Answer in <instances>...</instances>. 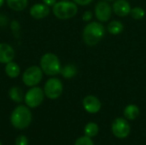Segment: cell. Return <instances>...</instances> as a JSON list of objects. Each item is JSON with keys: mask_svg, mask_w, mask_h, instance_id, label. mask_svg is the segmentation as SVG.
Instances as JSON below:
<instances>
[{"mask_svg": "<svg viewBox=\"0 0 146 145\" xmlns=\"http://www.w3.org/2000/svg\"><path fill=\"white\" fill-rule=\"evenodd\" d=\"M107 31L111 34V35H119L124 30V25L121 21L114 20L109 22L106 27Z\"/></svg>", "mask_w": 146, "mask_h": 145, "instance_id": "cell-18", "label": "cell"}, {"mask_svg": "<svg viewBox=\"0 0 146 145\" xmlns=\"http://www.w3.org/2000/svg\"><path fill=\"white\" fill-rule=\"evenodd\" d=\"M0 145H2V144H1V142H0Z\"/></svg>", "mask_w": 146, "mask_h": 145, "instance_id": "cell-31", "label": "cell"}, {"mask_svg": "<svg viewBox=\"0 0 146 145\" xmlns=\"http://www.w3.org/2000/svg\"><path fill=\"white\" fill-rule=\"evenodd\" d=\"M130 15L134 20H141L145 15V10L142 7L136 6V7L132 8L131 12H130Z\"/></svg>", "mask_w": 146, "mask_h": 145, "instance_id": "cell-21", "label": "cell"}, {"mask_svg": "<svg viewBox=\"0 0 146 145\" xmlns=\"http://www.w3.org/2000/svg\"><path fill=\"white\" fill-rule=\"evenodd\" d=\"M139 114H140L139 108L135 104H129L123 110V115L127 121H133L137 119Z\"/></svg>", "mask_w": 146, "mask_h": 145, "instance_id": "cell-16", "label": "cell"}, {"mask_svg": "<svg viewBox=\"0 0 146 145\" xmlns=\"http://www.w3.org/2000/svg\"><path fill=\"white\" fill-rule=\"evenodd\" d=\"M92 17H93V13H92V11H91V10H86V11H85V12L82 14V16H81L82 21H85V22H90V21H92Z\"/></svg>", "mask_w": 146, "mask_h": 145, "instance_id": "cell-25", "label": "cell"}, {"mask_svg": "<svg viewBox=\"0 0 146 145\" xmlns=\"http://www.w3.org/2000/svg\"><path fill=\"white\" fill-rule=\"evenodd\" d=\"M4 72L10 79H16L21 74V67L18 63L12 61L4 64Z\"/></svg>", "mask_w": 146, "mask_h": 145, "instance_id": "cell-14", "label": "cell"}, {"mask_svg": "<svg viewBox=\"0 0 146 145\" xmlns=\"http://www.w3.org/2000/svg\"><path fill=\"white\" fill-rule=\"evenodd\" d=\"M53 15L60 20H68L74 17L78 13V5L74 1H57L52 7Z\"/></svg>", "mask_w": 146, "mask_h": 145, "instance_id": "cell-4", "label": "cell"}, {"mask_svg": "<svg viewBox=\"0 0 146 145\" xmlns=\"http://www.w3.org/2000/svg\"><path fill=\"white\" fill-rule=\"evenodd\" d=\"M84 109L90 114H97L100 111L102 103L100 100L93 95H88L84 97L82 101Z\"/></svg>", "mask_w": 146, "mask_h": 145, "instance_id": "cell-11", "label": "cell"}, {"mask_svg": "<svg viewBox=\"0 0 146 145\" xmlns=\"http://www.w3.org/2000/svg\"><path fill=\"white\" fill-rule=\"evenodd\" d=\"M42 1L44 4H46L49 7H53L57 2V0H42Z\"/></svg>", "mask_w": 146, "mask_h": 145, "instance_id": "cell-27", "label": "cell"}, {"mask_svg": "<svg viewBox=\"0 0 146 145\" xmlns=\"http://www.w3.org/2000/svg\"><path fill=\"white\" fill-rule=\"evenodd\" d=\"M15 145H28V138L24 135H20L15 139Z\"/></svg>", "mask_w": 146, "mask_h": 145, "instance_id": "cell-24", "label": "cell"}, {"mask_svg": "<svg viewBox=\"0 0 146 145\" xmlns=\"http://www.w3.org/2000/svg\"><path fill=\"white\" fill-rule=\"evenodd\" d=\"M14 48L7 43H0V63L6 64L9 62L14 61L15 58Z\"/></svg>", "mask_w": 146, "mask_h": 145, "instance_id": "cell-13", "label": "cell"}, {"mask_svg": "<svg viewBox=\"0 0 146 145\" xmlns=\"http://www.w3.org/2000/svg\"><path fill=\"white\" fill-rule=\"evenodd\" d=\"M105 1H108V2H112V1H113V2H114L115 0H105Z\"/></svg>", "mask_w": 146, "mask_h": 145, "instance_id": "cell-30", "label": "cell"}, {"mask_svg": "<svg viewBox=\"0 0 146 145\" xmlns=\"http://www.w3.org/2000/svg\"><path fill=\"white\" fill-rule=\"evenodd\" d=\"M39 67L44 74L53 77L60 74L62 69V63L60 58L54 53H44L39 60Z\"/></svg>", "mask_w": 146, "mask_h": 145, "instance_id": "cell-3", "label": "cell"}, {"mask_svg": "<svg viewBox=\"0 0 146 145\" xmlns=\"http://www.w3.org/2000/svg\"><path fill=\"white\" fill-rule=\"evenodd\" d=\"M111 131L115 137L123 139L127 138L130 134L131 127L126 118L118 117L113 121L111 125Z\"/></svg>", "mask_w": 146, "mask_h": 145, "instance_id": "cell-8", "label": "cell"}, {"mask_svg": "<svg viewBox=\"0 0 146 145\" xmlns=\"http://www.w3.org/2000/svg\"><path fill=\"white\" fill-rule=\"evenodd\" d=\"M74 145H94L91 138L87 136H83L76 139Z\"/></svg>", "mask_w": 146, "mask_h": 145, "instance_id": "cell-22", "label": "cell"}, {"mask_svg": "<svg viewBox=\"0 0 146 145\" xmlns=\"http://www.w3.org/2000/svg\"><path fill=\"white\" fill-rule=\"evenodd\" d=\"M44 73L39 66L33 65L28 67L25 71L22 73L21 80L22 83L27 87H33L37 86L43 79Z\"/></svg>", "mask_w": 146, "mask_h": 145, "instance_id": "cell-5", "label": "cell"}, {"mask_svg": "<svg viewBox=\"0 0 146 145\" xmlns=\"http://www.w3.org/2000/svg\"><path fill=\"white\" fill-rule=\"evenodd\" d=\"M8 7L16 12L24 10L28 5V0H5Z\"/></svg>", "mask_w": 146, "mask_h": 145, "instance_id": "cell-19", "label": "cell"}, {"mask_svg": "<svg viewBox=\"0 0 146 145\" xmlns=\"http://www.w3.org/2000/svg\"><path fill=\"white\" fill-rule=\"evenodd\" d=\"M50 13V7L47 6L44 3H37L31 6L29 9V15L35 20H42L47 17Z\"/></svg>", "mask_w": 146, "mask_h": 145, "instance_id": "cell-10", "label": "cell"}, {"mask_svg": "<svg viewBox=\"0 0 146 145\" xmlns=\"http://www.w3.org/2000/svg\"><path fill=\"white\" fill-rule=\"evenodd\" d=\"M7 21H8V19L7 17H5L4 15H0V26H5L7 25Z\"/></svg>", "mask_w": 146, "mask_h": 145, "instance_id": "cell-28", "label": "cell"}, {"mask_svg": "<svg viewBox=\"0 0 146 145\" xmlns=\"http://www.w3.org/2000/svg\"><path fill=\"white\" fill-rule=\"evenodd\" d=\"M24 96L25 94L23 93L22 90L18 87V86H12L9 90V97L11 101L20 103L24 101Z\"/></svg>", "mask_w": 146, "mask_h": 145, "instance_id": "cell-17", "label": "cell"}, {"mask_svg": "<svg viewBox=\"0 0 146 145\" xmlns=\"http://www.w3.org/2000/svg\"><path fill=\"white\" fill-rule=\"evenodd\" d=\"M43 90L47 98L55 100L62 96L63 92V84L60 79L53 76L46 80Z\"/></svg>", "mask_w": 146, "mask_h": 145, "instance_id": "cell-6", "label": "cell"}, {"mask_svg": "<svg viewBox=\"0 0 146 145\" xmlns=\"http://www.w3.org/2000/svg\"><path fill=\"white\" fill-rule=\"evenodd\" d=\"M44 92L41 87L33 86L30 87L29 90L25 93L24 103L30 109H35L40 106L44 99Z\"/></svg>", "mask_w": 146, "mask_h": 145, "instance_id": "cell-7", "label": "cell"}, {"mask_svg": "<svg viewBox=\"0 0 146 145\" xmlns=\"http://www.w3.org/2000/svg\"><path fill=\"white\" fill-rule=\"evenodd\" d=\"M77 73H78V68L73 63H68L62 67L61 73H60V74L64 79H67L74 78L77 75Z\"/></svg>", "mask_w": 146, "mask_h": 145, "instance_id": "cell-15", "label": "cell"}, {"mask_svg": "<svg viewBox=\"0 0 146 145\" xmlns=\"http://www.w3.org/2000/svg\"><path fill=\"white\" fill-rule=\"evenodd\" d=\"M113 13L112 6L108 1L101 0L98 1L94 9V15L98 21L104 23L110 20Z\"/></svg>", "mask_w": 146, "mask_h": 145, "instance_id": "cell-9", "label": "cell"}, {"mask_svg": "<svg viewBox=\"0 0 146 145\" xmlns=\"http://www.w3.org/2000/svg\"><path fill=\"white\" fill-rule=\"evenodd\" d=\"M72 1H74L77 5L86 6V5H89L90 3H92L93 0H72Z\"/></svg>", "mask_w": 146, "mask_h": 145, "instance_id": "cell-26", "label": "cell"}, {"mask_svg": "<svg viewBox=\"0 0 146 145\" xmlns=\"http://www.w3.org/2000/svg\"><path fill=\"white\" fill-rule=\"evenodd\" d=\"M112 9L116 15L126 17L130 15L132 7L127 0H115L112 4Z\"/></svg>", "mask_w": 146, "mask_h": 145, "instance_id": "cell-12", "label": "cell"}, {"mask_svg": "<svg viewBox=\"0 0 146 145\" xmlns=\"http://www.w3.org/2000/svg\"><path fill=\"white\" fill-rule=\"evenodd\" d=\"M106 28L100 21L88 22L82 32L83 42L88 46H95L104 38Z\"/></svg>", "mask_w": 146, "mask_h": 145, "instance_id": "cell-1", "label": "cell"}, {"mask_svg": "<svg viewBox=\"0 0 146 145\" xmlns=\"http://www.w3.org/2000/svg\"><path fill=\"white\" fill-rule=\"evenodd\" d=\"M10 28H11L12 32L15 34V36L16 38H18L19 35H20L21 26H20L19 22H18L16 20H14V21H11V23H10Z\"/></svg>", "mask_w": 146, "mask_h": 145, "instance_id": "cell-23", "label": "cell"}, {"mask_svg": "<svg viewBox=\"0 0 146 145\" xmlns=\"http://www.w3.org/2000/svg\"><path fill=\"white\" fill-rule=\"evenodd\" d=\"M99 132V127L98 126L97 123L95 122H89L86 125L85 128H84V132L85 135L92 138L94 137H96L98 134Z\"/></svg>", "mask_w": 146, "mask_h": 145, "instance_id": "cell-20", "label": "cell"}, {"mask_svg": "<svg viewBox=\"0 0 146 145\" xmlns=\"http://www.w3.org/2000/svg\"><path fill=\"white\" fill-rule=\"evenodd\" d=\"M9 120L11 125L18 130H24L27 128L33 120V115L30 108L27 105H18L12 111Z\"/></svg>", "mask_w": 146, "mask_h": 145, "instance_id": "cell-2", "label": "cell"}, {"mask_svg": "<svg viewBox=\"0 0 146 145\" xmlns=\"http://www.w3.org/2000/svg\"><path fill=\"white\" fill-rule=\"evenodd\" d=\"M4 3H5V0H0V8L4 4Z\"/></svg>", "mask_w": 146, "mask_h": 145, "instance_id": "cell-29", "label": "cell"}]
</instances>
